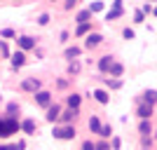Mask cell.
I'll use <instances>...</instances> for the list:
<instances>
[{"mask_svg":"<svg viewBox=\"0 0 157 150\" xmlns=\"http://www.w3.org/2000/svg\"><path fill=\"white\" fill-rule=\"evenodd\" d=\"M54 138H63V141H71V138H75V127H71V124H68V127H54Z\"/></svg>","mask_w":157,"mask_h":150,"instance_id":"obj_1","label":"cell"},{"mask_svg":"<svg viewBox=\"0 0 157 150\" xmlns=\"http://www.w3.org/2000/svg\"><path fill=\"white\" fill-rule=\"evenodd\" d=\"M19 131V122L14 117H7V120H2V138L5 136H12V134H17Z\"/></svg>","mask_w":157,"mask_h":150,"instance_id":"obj_2","label":"cell"},{"mask_svg":"<svg viewBox=\"0 0 157 150\" xmlns=\"http://www.w3.org/2000/svg\"><path fill=\"white\" fill-rule=\"evenodd\" d=\"M35 101H38L40 106L49 108V106H52V94H49V91H45V89H40V91H35Z\"/></svg>","mask_w":157,"mask_h":150,"instance_id":"obj_3","label":"cell"},{"mask_svg":"<svg viewBox=\"0 0 157 150\" xmlns=\"http://www.w3.org/2000/svg\"><path fill=\"white\" fill-rule=\"evenodd\" d=\"M21 89L24 91H40V80L38 78H26L21 82Z\"/></svg>","mask_w":157,"mask_h":150,"instance_id":"obj_4","label":"cell"},{"mask_svg":"<svg viewBox=\"0 0 157 150\" xmlns=\"http://www.w3.org/2000/svg\"><path fill=\"white\" fill-rule=\"evenodd\" d=\"M17 42H19V52H26V49H33L35 47V40L31 38V35H21V38H17Z\"/></svg>","mask_w":157,"mask_h":150,"instance_id":"obj_5","label":"cell"},{"mask_svg":"<svg viewBox=\"0 0 157 150\" xmlns=\"http://www.w3.org/2000/svg\"><path fill=\"white\" fill-rule=\"evenodd\" d=\"M101 40H103V38H101L98 33H92V35H89V38L85 40V47H87V49H94V47H98V45H101Z\"/></svg>","mask_w":157,"mask_h":150,"instance_id":"obj_6","label":"cell"},{"mask_svg":"<svg viewBox=\"0 0 157 150\" xmlns=\"http://www.w3.org/2000/svg\"><path fill=\"white\" fill-rule=\"evenodd\" d=\"M59 115H61V108H59L56 103L47 108V122H56V120H59Z\"/></svg>","mask_w":157,"mask_h":150,"instance_id":"obj_7","label":"cell"},{"mask_svg":"<svg viewBox=\"0 0 157 150\" xmlns=\"http://www.w3.org/2000/svg\"><path fill=\"white\" fill-rule=\"evenodd\" d=\"M110 63H113V56H110V54H105V56H101V59H98V71H101V73H108Z\"/></svg>","mask_w":157,"mask_h":150,"instance_id":"obj_8","label":"cell"},{"mask_svg":"<svg viewBox=\"0 0 157 150\" xmlns=\"http://www.w3.org/2000/svg\"><path fill=\"white\" fill-rule=\"evenodd\" d=\"M152 113H155V110H152V106H138V117H141V120H150L152 117Z\"/></svg>","mask_w":157,"mask_h":150,"instance_id":"obj_9","label":"cell"},{"mask_svg":"<svg viewBox=\"0 0 157 150\" xmlns=\"http://www.w3.org/2000/svg\"><path fill=\"white\" fill-rule=\"evenodd\" d=\"M19 129H24V134H35V129H38V124L33 122V120H24V122L19 124Z\"/></svg>","mask_w":157,"mask_h":150,"instance_id":"obj_10","label":"cell"},{"mask_svg":"<svg viewBox=\"0 0 157 150\" xmlns=\"http://www.w3.org/2000/svg\"><path fill=\"white\" fill-rule=\"evenodd\" d=\"M24 63H26V54H24V52H14L12 54V66H14V68H21Z\"/></svg>","mask_w":157,"mask_h":150,"instance_id":"obj_11","label":"cell"},{"mask_svg":"<svg viewBox=\"0 0 157 150\" xmlns=\"http://www.w3.org/2000/svg\"><path fill=\"white\" fill-rule=\"evenodd\" d=\"M80 101H82V98H80V94H71V96L66 98V103H68V108H71V110H78V108H80Z\"/></svg>","mask_w":157,"mask_h":150,"instance_id":"obj_12","label":"cell"},{"mask_svg":"<svg viewBox=\"0 0 157 150\" xmlns=\"http://www.w3.org/2000/svg\"><path fill=\"white\" fill-rule=\"evenodd\" d=\"M108 71H110V75H113V78H120V75L124 73V66H122V63H117V61H113Z\"/></svg>","mask_w":157,"mask_h":150,"instance_id":"obj_13","label":"cell"},{"mask_svg":"<svg viewBox=\"0 0 157 150\" xmlns=\"http://www.w3.org/2000/svg\"><path fill=\"white\" fill-rule=\"evenodd\" d=\"M94 98H96L98 103H108V101H110V96H108L105 89H94Z\"/></svg>","mask_w":157,"mask_h":150,"instance_id":"obj_14","label":"cell"},{"mask_svg":"<svg viewBox=\"0 0 157 150\" xmlns=\"http://www.w3.org/2000/svg\"><path fill=\"white\" fill-rule=\"evenodd\" d=\"M138 131H141L143 136L152 134V124H150V120H141V124H138Z\"/></svg>","mask_w":157,"mask_h":150,"instance_id":"obj_15","label":"cell"},{"mask_svg":"<svg viewBox=\"0 0 157 150\" xmlns=\"http://www.w3.org/2000/svg\"><path fill=\"white\" fill-rule=\"evenodd\" d=\"M59 117H61V122H66V124H68L71 120H75V117H78V110H71V108H68V110H63V113H61Z\"/></svg>","mask_w":157,"mask_h":150,"instance_id":"obj_16","label":"cell"},{"mask_svg":"<svg viewBox=\"0 0 157 150\" xmlns=\"http://www.w3.org/2000/svg\"><path fill=\"white\" fill-rule=\"evenodd\" d=\"M80 52H82V49H80V47H68V49H66V59H78L80 56Z\"/></svg>","mask_w":157,"mask_h":150,"instance_id":"obj_17","label":"cell"},{"mask_svg":"<svg viewBox=\"0 0 157 150\" xmlns=\"http://www.w3.org/2000/svg\"><path fill=\"white\" fill-rule=\"evenodd\" d=\"M89 129H92L94 134H98V131H101V120H98L96 115H92V120H89Z\"/></svg>","mask_w":157,"mask_h":150,"instance_id":"obj_18","label":"cell"},{"mask_svg":"<svg viewBox=\"0 0 157 150\" xmlns=\"http://www.w3.org/2000/svg\"><path fill=\"white\" fill-rule=\"evenodd\" d=\"M143 101H145V106H152L155 103V89H148L143 94Z\"/></svg>","mask_w":157,"mask_h":150,"instance_id":"obj_19","label":"cell"},{"mask_svg":"<svg viewBox=\"0 0 157 150\" xmlns=\"http://www.w3.org/2000/svg\"><path fill=\"white\" fill-rule=\"evenodd\" d=\"M89 17H92V12H89V10H82V12L78 14V21H80V24H89V21H87Z\"/></svg>","mask_w":157,"mask_h":150,"instance_id":"obj_20","label":"cell"},{"mask_svg":"<svg viewBox=\"0 0 157 150\" xmlns=\"http://www.w3.org/2000/svg\"><path fill=\"white\" fill-rule=\"evenodd\" d=\"M117 17H122V10H117V7H113L110 12L105 14V19H108V21H110V19H117Z\"/></svg>","mask_w":157,"mask_h":150,"instance_id":"obj_21","label":"cell"},{"mask_svg":"<svg viewBox=\"0 0 157 150\" xmlns=\"http://www.w3.org/2000/svg\"><path fill=\"white\" fill-rule=\"evenodd\" d=\"M105 85L110 87V89H120V87H122V80H110V78H105Z\"/></svg>","mask_w":157,"mask_h":150,"instance_id":"obj_22","label":"cell"},{"mask_svg":"<svg viewBox=\"0 0 157 150\" xmlns=\"http://www.w3.org/2000/svg\"><path fill=\"white\" fill-rule=\"evenodd\" d=\"M89 28H92V24H80L78 31H75V35H85V33H89Z\"/></svg>","mask_w":157,"mask_h":150,"instance_id":"obj_23","label":"cell"},{"mask_svg":"<svg viewBox=\"0 0 157 150\" xmlns=\"http://www.w3.org/2000/svg\"><path fill=\"white\" fill-rule=\"evenodd\" d=\"M68 73H71V75L80 73V61H71V63H68Z\"/></svg>","mask_w":157,"mask_h":150,"instance_id":"obj_24","label":"cell"},{"mask_svg":"<svg viewBox=\"0 0 157 150\" xmlns=\"http://www.w3.org/2000/svg\"><path fill=\"white\" fill-rule=\"evenodd\" d=\"M103 138H108V136H113V129H110V124H105V127H101V131H98Z\"/></svg>","mask_w":157,"mask_h":150,"instance_id":"obj_25","label":"cell"},{"mask_svg":"<svg viewBox=\"0 0 157 150\" xmlns=\"http://www.w3.org/2000/svg\"><path fill=\"white\" fill-rule=\"evenodd\" d=\"M7 113H10V117H14V115L19 113V106L17 103H7Z\"/></svg>","mask_w":157,"mask_h":150,"instance_id":"obj_26","label":"cell"},{"mask_svg":"<svg viewBox=\"0 0 157 150\" xmlns=\"http://www.w3.org/2000/svg\"><path fill=\"white\" fill-rule=\"evenodd\" d=\"M38 24H40V26H47V24H49V14H40V17H38Z\"/></svg>","mask_w":157,"mask_h":150,"instance_id":"obj_27","label":"cell"},{"mask_svg":"<svg viewBox=\"0 0 157 150\" xmlns=\"http://www.w3.org/2000/svg\"><path fill=\"white\" fill-rule=\"evenodd\" d=\"M0 35H2V38H14L17 33H14L12 28H2V31H0Z\"/></svg>","mask_w":157,"mask_h":150,"instance_id":"obj_28","label":"cell"},{"mask_svg":"<svg viewBox=\"0 0 157 150\" xmlns=\"http://www.w3.org/2000/svg\"><path fill=\"white\" fill-rule=\"evenodd\" d=\"M103 10V2H92V7H89V12H101Z\"/></svg>","mask_w":157,"mask_h":150,"instance_id":"obj_29","label":"cell"},{"mask_svg":"<svg viewBox=\"0 0 157 150\" xmlns=\"http://www.w3.org/2000/svg\"><path fill=\"white\" fill-rule=\"evenodd\" d=\"M143 19H145V14L141 12V10H136V14H134V21H136V24H141Z\"/></svg>","mask_w":157,"mask_h":150,"instance_id":"obj_30","label":"cell"},{"mask_svg":"<svg viewBox=\"0 0 157 150\" xmlns=\"http://www.w3.org/2000/svg\"><path fill=\"white\" fill-rule=\"evenodd\" d=\"M0 54H2V56H10V49H7V45L2 40H0Z\"/></svg>","mask_w":157,"mask_h":150,"instance_id":"obj_31","label":"cell"},{"mask_svg":"<svg viewBox=\"0 0 157 150\" xmlns=\"http://www.w3.org/2000/svg\"><path fill=\"white\" fill-rule=\"evenodd\" d=\"M122 35H124L127 40H134V31H131V28H124V31H122Z\"/></svg>","mask_w":157,"mask_h":150,"instance_id":"obj_32","label":"cell"},{"mask_svg":"<svg viewBox=\"0 0 157 150\" xmlns=\"http://www.w3.org/2000/svg\"><path fill=\"white\" fill-rule=\"evenodd\" d=\"M94 150H110L108 143H94Z\"/></svg>","mask_w":157,"mask_h":150,"instance_id":"obj_33","label":"cell"},{"mask_svg":"<svg viewBox=\"0 0 157 150\" xmlns=\"http://www.w3.org/2000/svg\"><path fill=\"white\" fill-rule=\"evenodd\" d=\"M143 145H145V150H148V145H152V136H143Z\"/></svg>","mask_w":157,"mask_h":150,"instance_id":"obj_34","label":"cell"},{"mask_svg":"<svg viewBox=\"0 0 157 150\" xmlns=\"http://www.w3.org/2000/svg\"><path fill=\"white\" fill-rule=\"evenodd\" d=\"M82 150H94V143L92 141H85V143H82Z\"/></svg>","mask_w":157,"mask_h":150,"instance_id":"obj_35","label":"cell"},{"mask_svg":"<svg viewBox=\"0 0 157 150\" xmlns=\"http://www.w3.org/2000/svg\"><path fill=\"white\" fill-rule=\"evenodd\" d=\"M73 7H75V2H73V0H66V2H63V10H73Z\"/></svg>","mask_w":157,"mask_h":150,"instance_id":"obj_36","label":"cell"},{"mask_svg":"<svg viewBox=\"0 0 157 150\" xmlns=\"http://www.w3.org/2000/svg\"><path fill=\"white\" fill-rule=\"evenodd\" d=\"M120 145H122V141H120V138L115 136V138H113V148H115V150H120Z\"/></svg>","mask_w":157,"mask_h":150,"instance_id":"obj_37","label":"cell"},{"mask_svg":"<svg viewBox=\"0 0 157 150\" xmlns=\"http://www.w3.org/2000/svg\"><path fill=\"white\" fill-rule=\"evenodd\" d=\"M0 136H2V120H0Z\"/></svg>","mask_w":157,"mask_h":150,"instance_id":"obj_38","label":"cell"},{"mask_svg":"<svg viewBox=\"0 0 157 150\" xmlns=\"http://www.w3.org/2000/svg\"><path fill=\"white\" fill-rule=\"evenodd\" d=\"M0 150H7V145H0Z\"/></svg>","mask_w":157,"mask_h":150,"instance_id":"obj_39","label":"cell"}]
</instances>
